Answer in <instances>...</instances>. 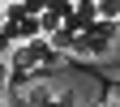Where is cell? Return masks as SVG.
<instances>
[{
	"instance_id": "obj_1",
	"label": "cell",
	"mask_w": 120,
	"mask_h": 107,
	"mask_svg": "<svg viewBox=\"0 0 120 107\" xmlns=\"http://www.w3.org/2000/svg\"><path fill=\"white\" fill-rule=\"evenodd\" d=\"M26 103L30 107H77V94L73 90H52V86H30Z\"/></svg>"
},
{
	"instance_id": "obj_4",
	"label": "cell",
	"mask_w": 120,
	"mask_h": 107,
	"mask_svg": "<svg viewBox=\"0 0 120 107\" xmlns=\"http://www.w3.org/2000/svg\"><path fill=\"white\" fill-rule=\"evenodd\" d=\"M4 94H9V64L0 60V99H4Z\"/></svg>"
},
{
	"instance_id": "obj_3",
	"label": "cell",
	"mask_w": 120,
	"mask_h": 107,
	"mask_svg": "<svg viewBox=\"0 0 120 107\" xmlns=\"http://www.w3.org/2000/svg\"><path fill=\"white\" fill-rule=\"evenodd\" d=\"M13 43H17V39H13V26L4 22V26H0V52H9V47H13Z\"/></svg>"
},
{
	"instance_id": "obj_2",
	"label": "cell",
	"mask_w": 120,
	"mask_h": 107,
	"mask_svg": "<svg viewBox=\"0 0 120 107\" xmlns=\"http://www.w3.org/2000/svg\"><path fill=\"white\" fill-rule=\"evenodd\" d=\"M94 17L99 22H116L120 17V0H94Z\"/></svg>"
},
{
	"instance_id": "obj_6",
	"label": "cell",
	"mask_w": 120,
	"mask_h": 107,
	"mask_svg": "<svg viewBox=\"0 0 120 107\" xmlns=\"http://www.w3.org/2000/svg\"><path fill=\"white\" fill-rule=\"evenodd\" d=\"M116 26H120V17H116Z\"/></svg>"
},
{
	"instance_id": "obj_5",
	"label": "cell",
	"mask_w": 120,
	"mask_h": 107,
	"mask_svg": "<svg viewBox=\"0 0 120 107\" xmlns=\"http://www.w3.org/2000/svg\"><path fill=\"white\" fill-rule=\"evenodd\" d=\"M107 107H120V103H107Z\"/></svg>"
}]
</instances>
